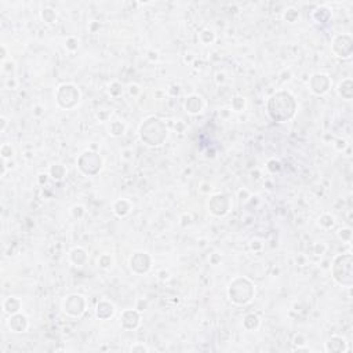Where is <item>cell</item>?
<instances>
[{"label": "cell", "mask_w": 353, "mask_h": 353, "mask_svg": "<svg viewBox=\"0 0 353 353\" xmlns=\"http://www.w3.org/2000/svg\"><path fill=\"white\" fill-rule=\"evenodd\" d=\"M268 112L273 120L284 123L294 116L295 101L289 93H277L271 97V99L268 102Z\"/></svg>", "instance_id": "obj_1"}, {"label": "cell", "mask_w": 353, "mask_h": 353, "mask_svg": "<svg viewBox=\"0 0 353 353\" xmlns=\"http://www.w3.org/2000/svg\"><path fill=\"white\" fill-rule=\"evenodd\" d=\"M131 352H136V351H141V352H148V348L144 345H134V346H131V349H130Z\"/></svg>", "instance_id": "obj_7"}, {"label": "cell", "mask_w": 353, "mask_h": 353, "mask_svg": "<svg viewBox=\"0 0 353 353\" xmlns=\"http://www.w3.org/2000/svg\"><path fill=\"white\" fill-rule=\"evenodd\" d=\"M75 304L72 305V302L66 301L65 302V312H68L72 316H80L81 313L84 312V301L80 295H72Z\"/></svg>", "instance_id": "obj_4"}, {"label": "cell", "mask_w": 353, "mask_h": 353, "mask_svg": "<svg viewBox=\"0 0 353 353\" xmlns=\"http://www.w3.org/2000/svg\"><path fill=\"white\" fill-rule=\"evenodd\" d=\"M333 277L337 283L345 287L352 286V255L342 254L338 255L333 265Z\"/></svg>", "instance_id": "obj_2"}, {"label": "cell", "mask_w": 353, "mask_h": 353, "mask_svg": "<svg viewBox=\"0 0 353 353\" xmlns=\"http://www.w3.org/2000/svg\"><path fill=\"white\" fill-rule=\"evenodd\" d=\"M229 298L231 301H233L235 304L237 305H244V304H249L250 301L253 299L254 295V287L253 284L247 280V283L244 284V289H239V284L237 281L233 280L229 286Z\"/></svg>", "instance_id": "obj_3"}, {"label": "cell", "mask_w": 353, "mask_h": 353, "mask_svg": "<svg viewBox=\"0 0 353 353\" xmlns=\"http://www.w3.org/2000/svg\"><path fill=\"white\" fill-rule=\"evenodd\" d=\"M8 326L10 329L16 333H24L26 327H28V319L25 317L24 314H17L14 313L11 317H10V321H8Z\"/></svg>", "instance_id": "obj_5"}, {"label": "cell", "mask_w": 353, "mask_h": 353, "mask_svg": "<svg viewBox=\"0 0 353 353\" xmlns=\"http://www.w3.org/2000/svg\"><path fill=\"white\" fill-rule=\"evenodd\" d=\"M338 342H335V337L329 339V342H326V351L327 352H344L346 349V342L342 338H338Z\"/></svg>", "instance_id": "obj_6"}]
</instances>
